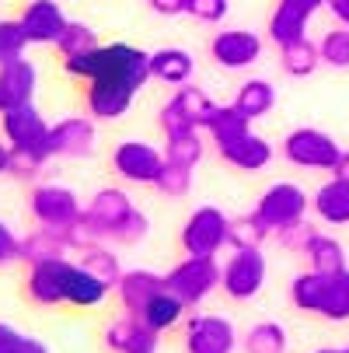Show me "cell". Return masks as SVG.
Here are the masks:
<instances>
[{"mask_svg":"<svg viewBox=\"0 0 349 353\" xmlns=\"http://www.w3.org/2000/svg\"><path fill=\"white\" fill-rule=\"evenodd\" d=\"M112 290H116L112 283H105L102 276H94L81 263H67V280H63L67 305H74V308H94V305H102Z\"/></svg>","mask_w":349,"mask_h":353,"instance_id":"obj_22","label":"cell"},{"mask_svg":"<svg viewBox=\"0 0 349 353\" xmlns=\"http://www.w3.org/2000/svg\"><path fill=\"white\" fill-rule=\"evenodd\" d=\"M84 270H91L94 276H102L105 283H119V276H123V270H119V259H116V252L109 248V245H87V248H81V259H77Z\"/></svg>","mask_w":349,"mask_h":353,"instance_id":"obj_33","label":"cell"},{"mask_svg":"<svg viewBox=\"0 0 349 353\" xmlns=\"http://www.w3.org/2000/svg\"><path fill=\"white\" fill-rule=\"evenodd\" d=\"M154 189H158L161 196H168V199L189 196V192H192V168H182V165H171V161H168Z\"/></svg>","mask_w":349,"mask_h":353,"instance_id":"obj_42","label":"cell"},{"mask_svg":"<svg viewBox=\"0 0 349 353\" xmlns=\"http://www.w3.org/2000/svg\"><path fill=\"white\" fill-rule=\"evenodd\" d=\"M318 63H321V53L308 35L290 42V46H279V67L286 77H308L318 70Z\"/></svg>","mask_w":349,"mask_h":353,"instance_id":"obj_30","label":"cell"},{"mask_svg":"<svg viewBox=\"0 0 349 353\" xmlns=\"http://www.w3.org/2000/svg\"><path fill=\"white\" fill-rule=\"evenodd\" d=\"M342 154V147L335 143V137H328L325 130L315 126H301L290 130L283 140V158L297 168H311V172H332L335 161Z\"/></svg>","mask_w":349,"mask_h":353,"instance_id":"obj_4","label":"cell"},{"mask_svg":"<svg viewBox=\"0 0 349 353\" xmlns=\"http://www.w3.org/2000/svg\"><path fill=\"white\" fill-rule=\"evenodd\" d=\"M321 319L328 322H346L349 319V270L332 276V287H328V301H325V312Z\"/></svg>","mask_w":349,"mask_h":353,"instance_id":"obj_40","label":"cell"},{"mask_svg":"<svg viewBox=\"0 0 349 353\" xmlns=\"http://www.w3.org/2000/svg\"><path fill=\"white\" fill-rule=\"evenodd\" d=\"M308 207H311V199H308V192H304L301 185L276 182V185H269V189L259 196L255 217L269 228V234H276V231L286 228V224L308 221Z\"/></svg>","mask_w":349,"mask_h":353,"instance_id":"obj_5","label":"cell"},{"mask_svg":"<svg viewBox=\"0 0 349 353\" xmlns=\"http://www.w3.org/2000/svg\"><path fill=\"white\" fill-rule=\"evenodd\" d=\"M161 332H154L140 315H119L105 325V350L109 353H158Z\"/></svg>","mask_w":349,"mask_h":353,"instance_id":"obj_16","label":"cell"},{"mask_svg":"<svg viewBox=\"0 0 349 353\" xmlns=\"http://www.w3.org/2000/svg\"><path fill=\"white\" fill-rule=\"evenodd\" d=\"M171 102L199 126V130H210L213 126V119H217V102L203 91V88H195V84H182V88H175V94H171Z\"/></svg>","mask_w":349,"mask_h":353,"instance_id":"obj_26","label":"cell"},{"mask_svg":"<svg viewBox=\"0 0 349 353\" xmlns=\"http://www.w3.org/2000/svg\"><path fill=\"white\" fill-rule=\"evenodd\" d=\"M39 88V70L32 60H14L0 67V112L18 109V105H32V94Z\"/></svg>","mask_w":349,"mask_h":353,"instance_id":"obj_19","label":"cell"},{"mask_svg":"<svg viewBox=\"0 0 349 353\" xmlns=\"http://www.w3.org/2000/svg\"><path fill=\"white\" fill-rule=\"evenodd\" d=\"M28 46L32 42H28V35H25L18 18H0V67L21 60Z\"/></svg>","mask_w":349,"mask_h":353,"instance_id":"obj_36","label":"cell"},{"mask_svg":"<svg viewBox=\"0 0 349 353\" xmlns=\"http://www.w3.org/2000/svg\"><path fill=\"white\" fill-rule=\"evenodd\" d=\"M168 158L165 150L143 143V140H123L112 150V172L133 185H158Z\"/></svg>","mask_w":349,"mask_h":353,"instance_id":"obj_6","label":"cell"},{"mask_svg":"<svg viewBox=\"0 0 349 353\" xmlns=\"http://www.w3.org/2000/svg\"><path fill=\"white\" fill-rule=\"evenodd\" d=\"M21 263V238L11 231L8 221H0V266Z\"/></svg>","mask_w":349,"mask_h":353,"instance_id":"obj_48","label":"cell"},{"mask_svg":"<svg viewBox=\"0 0 349 353\" xmlns=\"http://www.w3.org/2000/svg\"><path fill=\"white\" fill-rule=\"evenodd\" d=\"M192 74H195V60L189 49L165 46V49H154L151 53V77L154 81L182 88V84H192Z\"/></svg>","mask_w":349,"mask_h":353,"instance_id":"obj_23","label":"cell"},{"mask_svg":"<svg viewBox=\"0 0 349 353\" xmlns=\"http://www.w3.org/2000/svg\"><path fill=\"white\" fill-rule=\"evenodd\" d=\"M18 21H21L32 46H56L70 25V18L63 14V8L56 0H28L18 14Z\"/></svg>","mask_w":349,"mask_h":353,"instance_id":"obj_13","label":"cell"},{"mask_svg":"<svg viewBox=\"0 0 349 353\" xmlns=\"http://www.w3.org/2000/svg\"><path fill=\"white\" fill-rule=\"evenodd\" d=\"M318 53H321V63H325V67H332V70H349V28L339 25V28L325 32Z\"/></svg>","mask_w":349,"mask_h":353,"instance_id":"obj_38","label":"cell"},{"mask_svg":"<svg viewBox=\"0 0 349 353\" xmlns=\"http://www.w3.org/2000/svg\"><path fill=\"white\" fill-rule=\"evenodd\" d=\"M328 287L332 280L321 276V273H301V276H293L290 280V301H293V308H301L308 315H321L325 312V301H328Z\"/></svg>","mask_w":349,"mask_h":353,"instance_id":"obj_24","label":"cell"},{"mask_svg":"<svg viewBox=\"0 0 349 353\" xmlns=\"http://www.w3.org/2000/svg\"><path fill=\"white\" fill-rule=\"evenodd\" d=\"M63 70L77 81H129V84H147L151 81V53L129 42H109L98 46L84 57L63 60Z\"/></svg>","mask_w":349,"mask_h":353,"instance_id":"obj_1","label":"cell"},{"mask_svg":"<svg viewBox=\"0 0 349 353\" xmlns=\"http://www.w3.org/2000/svg\"><path fill=\"white\" fill-rule=\"evenodd\" d=\"M227 0H185V14L203 25H220L227 18Z\"/></svg>","mask_w":349,"mask_h":353,"instance_id":"obj_46","label":"cell"},{"mask_svg":"<svg viewBox=\"0 0 349 353\" xmlns=\"http://www.w3.org/2000/svg\"><path fill=\"white\" fill-rule=\"evenodd\" d=\"M158 123H161V133L165 137H182V133H195L199 126L171 102V98H168V102L161 105V116H158Z\"/></svg>","mask_w":349,"mask_h":353,"instance_id":"obj_45","label":"cell"},{"mask_svg":"<svg viewBox=\"0 0 349 353\" xmlns=\"http://www.w3.org/2000/svg\"><path fill=\"white\" fill-rule=\"evenodd\" d=\"M185 256H217L231 245V217L220 207H199L189 214L182 234H178Z\"/></svg>","mask_w":349,"mask_h":353,"instance_id":"obj_3","label":"cell"},{"mask_svg":"<svg viewBox=\"0 0 349 353\" xmlns=\"http://www.w3.org/2000/svg\"><path fill=\"white\" fill-rule=\"evenodd\" d=\"M234 105L255 123V119H262V116L273 112V105H276V88H273L266 77H252V81H244V84L237 88Z\"/></svg>","mask_w":349,"mask_h":353,"instance_id":"obj_27","label":"cell"},{"mask_svg":"<svg viewBox=\"0 0 349 353\" xmlns=\"http://www.w3.org/2000/svg\"><path fill=\"white\" fill-rule=\"evenodd\" d=\"M266 283V256L262 248H234V256L224 263V294L231 301H252Z\"/></svg>","mask_w":349,"mask_h":353,"instance_id":"obj_8","label":"cell"},{"mask_svg":"<svg viewBox=\"0 0 349 353\" xmlns=\"http://www.w3.org/2000/svg\"><path fill=\"white\" fill-rule=\"evenodd\" d=\"M154 14L161 18H175V14H185V0H147Z\"/></svg>","mask_w":349,"mask_h":353,"instance_id":"obj_49","label":"cell"},{"mask_svg":"<svg viewBox=\"0 0 349 353\" xmlns=\"http://www.w3.org/2000/svg\"><path fill=\"white\" fill-rule=\"evenodd\" d=\"M53 259H67V245L49 231V228H35L32 234L21 238V263L25 266H39V263H53Z\"/></svg>","mask_w":349,"mask_h":353,"instance_id":"obj_29","label":"cell"},{"mask_svg":"<svg viewBox=\"0 0 349 353\" xmlns=\"http://www.w3.org/2000/svg\"><path fill=\"white\" fill-rule=\"evenodd\" d=\"M28 214L39 228H67L84 214V207H81L74 189L45 182V185H35L28 192Z\"/></svg>","mask_w":349,"mask_h":353,"instance_id":"obj_7","label":"cell"},{"mask_svg":"<svg viewBox=\"0 0 349 353\" xmlns=\"http://www.w3.org/2000/svg\"><path fill=\"white\" fill-rule=\"evenodd\" d=\"M224 280V266L217 263V256H185L178 266H171L165 273V287L182 297L185 305H199L207 294H213Z\"/></svg>","mask_w":349,"mask_h":353,"instance_id":"obj_2","label":"cell"},{"mask_svg":"<svg viewBox=\"0 0 349 353\" xmlns=\"http://www.w3.org/2000/svg\"><path fill=\"white\" fill-rule=\"evenodd\" d=\"M315 238H318V231H315L308 221H297V224H286V228L276 231V241H279L283 248H290V252H301V256L311 248Z\"/></svg>","mask_w":349,"mask_h":353,"instance_id":"obj_44","label":"cell"},{"mask_svg":"<svg viewBox=\"0 0 349 353\" xmlns=\"http://www.w3.org/2000/svg\"><path fill=\"white\" fill-rule=\"evenodd\" d=\"M315 214L325 221V224H349V182H339V179H328L315 199H311Z\"/></svg>","mask_w":349,"mask_h":353,"instance_id":"obj_25","label":"cell"},{"mask_svg":"<svg viewBox=\"0 0 349 353\" xmlns=\"http://www.w3.org/2000/svg\"><path fill=\"white\" fill-rule=\"evenodd\" d=\"M266 238H269V228L255 217V210L244 217H231V248H259Z\"/></svg>","mask_w":349,"mask_h":353,"instance_id":"obj_37","label":"cell"},{"mask_svg":"<svg viewBox=\"0 0 349 353\" xmlns=\"http://www.w3.org/2000/svg\"><path fill=\"white\" fill-rule=\"evenodd\" d=\"M0 353H49V346L32 332H21L14 325L0 322Z\"/></svg>","mask_w":349,"mask_h":353,"instance_id":"obj_41","label":"cell"},{"mask_svg":"<svg viewBox=\"0 0 349 353\" xmlns=\"http://www.w3.org/2000/svg\"><path fill=\"white\" fill-rule=\"evenodd\" d=\"M165 158L171 165H182V168H195L199 158H203V137L195 133H182V137H165Z\"/></svg>","mask_w":349,"mask_h":353,"instance_id":"obj_35","label":"cell"},{"mask_svg":"<svg viewBox=\"0 0 349 353\" xmlns=\"http://www.w3.org/2000/svg\"><path fill=\"white\" fill-rule=\"evenodd\" d=\"M321 8H328V0H279L273 18H269V25H266V39L273 46H290L297 39H304L308 21Z\"/></svg>","mask_w":349,"mask_h":353,"instance_id":"obj_12","label":"cell"},{"mask_svg":"<svg viewBox=\"0 0 349 353\" xmlns=\"http://www.w3.org/2000/svg\"><path fill=\"white\" fill-rule=\"evenodd\" d=\"M315 353H346V350H332V346H325V350H315Z\"/></svg>","mask_w":349,"mask_h":353,"instance_id":"obj_53","label":"cell"},{"mask_svg":"<svg viewBox=\"0 0 349 353\" xmlns=\"http://www.w3.org/2000/svg\"><path fill=\"white\" fill-rule=\"evenodd\" d=\"M98 46H102V42H98V32H94L91 25H84V21H70L67 32H63L60 42H56V49H60L63 60L84 57V53H91V49H98Z\"/></svg>","mask_w":349,"mask_h":353,"instance_id":"obj_34","label":"cell"},{"mask_svg":"<svg viewBox=\"0 0 349 353\" xmlns=\"http://www.w3.org/2000/svg\"><path fill=\"white\" fill-rule=\"evenodd\" d=\"M140 94V84L129 81H87L84 84V109L98 123H112L126 116Z\"/></svg>","mask_w":349,"mask_h":353,"instance_id":"obj_9","label":"cell"},{"mask_svg":"<svg viewBox=\"0 0 349 353\" xmlns=\"http://www.w3.org/2000/svg\"><path fill=\"white\" fill-rule=\"evenodd\" d=\"M210 57L224 70H248L262 57V35L248 28H224L210 39Z\"/></svg>","mask_w":349,"mask_h":353,"instance_id":"obj_11","label":"cell"},{"mask_svg":"<svg viewBox=\"0 0 349 353\" xmlns=\"http://www.w3.org/2000/svg\"><path fill=\"white\" fill-rule=\"evenodd\" d=\"M161 290H165V276H158L151 270H126L116 283V297L126 315H140Z\"/></svg>","mask_w":349,"mask_h":353,"instance_id":"obj_21","label":"cell"},{"mask_svg":"<svg viewBox=\"0 0 349 353\" xmlns=\"http://www.w3.org/2000/svg\"><path fill=\"white\" fill-rule=\"evenodd\" d=\"M49 126L45 116L35 105H18L0 112V137L11 143V150H45L49 140Z\"/></svg>","mask_w":349,"mask_h":353,"instance_id":"obj_10","label":"cell"},{"mask_svg":"<svg viewBox=\"0 0 349 353\" xmlns=\"http://www.w3.org/2000/svg\"><path fill=\"white\" fill-rule=\"evenodd\" d=\"M185 308H189L185 301H182V297H175V294L165 287V290L151 301V305H147V308L140 312V319H143L147 325H151L154 332H165V329H175V325L182 322Z\"/></svg>","mask_w":349,"mask_h":353,"instance_id":"obj_31","label":"cell"},{"mask_svg":"<svg viewBox=\"0 0 349 353\" xmlns=\"http://www.w3.org/2000/svg\"><path fill=\"white\" fill-rule=\"evenodd\" d=\"M67 263H70V259H53V263L28 266L25 294H28L32 305H39V308H56V305H67V294H63Z\"/></svg>","mask_w":349,"mask_h":353,"instance_id":"obj_18","label":"cell"},{"mask_svg":"<svg viewBox=\"0 0 349 353\" xmlns=\"http://www.w3.org/2000/svg\"><path fill=\"white\" fill-rule=\"evenodd\" d=\"M244 130H252V119H248V116L231 102V105H220V109H217V119H213V126H210V137H213V143H217V140L237 137V133H244Z\"/></svg>","mask_w":349,"mask_h":353,"instance_id":"obj_39","label":"cell"},{"mask_svg":"<svg viewBox=\"0 0 349 353\" xmlns=\"http://www.w3.org/2000/svg\"><path fill=\"white\" fill-rule=\"evenodd\" d=\"M328 14H332L342 28H349V0H328Z\"/></svg>","mask_w":349,"mask_h":353,"instance_id":"obj_50","label":"cell"},{"mask_svg":"<svg viewBox=\"0 0 349 353\" xmlns=\"http://www.w3.org/2000/svg\"><path fill=\"white\" fill-rule=\"evenodd\" d=\"M244 353H283L286 350V329L279 322H259L241 339Z\"/></svg>","mask_w":349,"mask_h":353,"instance_id":"obj_32","label":"cell"},{"mask_svg":"<svg viewBox=\"0 0 349 353\" xmlns=\"http://www.w3.org/2000/svg\"><path fill=\"white\" fill-rule=\"evenodd\" d=\"M213 147H217V154L237 172H259L273 161V143L266 137L252 133V130H244L237 137H227V140H217Z\"/></svg>","mask_w":349,"mask_h":353,"instance_id":"obj_17","label":"cell"},{"mask_svg":"<svg viewBox=\"0 0 349 353\" xmlns=\"http://www.w3.org/2000/svg\"><path fill=\"white\" fill-rule=\"evenodd\" d=\"M346 353H349V346H346Z\"/></svg>","mask_w":349,"mask_h":353,"instance_id":"obj_54","label":"cell"},{"mask_svg":"<svg viewBox=\"0 0 349 353\" xmlns=\"http://www.w3.org/2000/svg\"><path fill=\"white\" fill-rule=\"evenodd\" d=\"M332 179L349 182V150H342V154H339V161H335V168H332Z\"/></svg>","mask_w":349,"mask_h":353,"instance_id":"obj_51","label":"cell"},{"mask_svg":"<svg viewBox=\"0 0 349 353\" xmlns=\"http://www.w3.org/2000/svg\"><path fill=\"white\" fill-rule=\"evenodd\" d=\"M45 161H49L45 150H11V175L21 182H32L42 175Z\"/></svg>","mask_w":349,"mask_h":353,"instance_id":"obj_43","label":"cell"},{"mask_svg":"<svg viewBox=\"0 0 349 353\" xmlns=\"http://www.w3.org/2000/svg\"><path fill=\"white\" fill-rule=\"evenodd\" d=\"M136 207H133V199L123 192V189H98L94 196H91V203L84 207V214H87V221L98 228V234L102 238H112V231L133 214Z\"/></svg>","mask_w":349,"mask_h":353,"instance_id":"obj_20","label":"cell"},{"mask_svg":"<svg viewBox=\"0 0 349 353\" xmlns=\"http://www.w3.org/2000/svg\"><path fill=\"white\" fill-rule=\"evenodd\" d=\"M94 150V123L87 116H67L53 123L45 140L49 158H87Z\"/></svg>","mask_w":349,"mask_h":353,"instance_id":"obj_15","label":"cell"},{"mask_svg":"<svg viewBox=\"0 0 349 353\" xmlns=\"http://www.w3.org/2000/svg\"><path fill=\"white\" fill-rule=\"evenodd\" d=\"M0 175H11V143L0 137Z\"/></svg>","mask_w":349,"mask_h":353,"instance_id":"obj_52","label":"cell"},{"mask_svg":"<svg viewBox=\"0 0 349 353\" xmlns=\"http://www.w3.org/2000/svg\"><path fill=\"white\" fill-rule=\"evenodd\" d=\"M147 228H151V224H147V217L140 214V210H133L116 231H112V241H123V245H136L143 234H147Z\"/></svg>","mask_w":349,"mask_h":353,"instance_id":"obj_47","label":"cell"},{"mask_svg":"<svg viewBox=\"0 0 349 353\" xmlns=\"http://www.w3.org/2000/svg\"><path fill=\"white\" fill-rule=\"evenodd\" d=\"M304 259H308V270H311V273H321V276H328V280L349 270V266H346V248H342L335 238H328V234H318V238L311 241V248L304 252Z\"/></svg>","mask_w":349,"mask_h":353,"instance_id":"obj_28","label":"cell"},{"mask_svg":"<svg viewBox=\"0 0 349 353\" xmlns=\"http://www.w3.org/2000/svg\"><path fill=\"white\" fill-rule=\"evenodd\" d=\"M237 332L220 315H192L185 322V353H234Z\"/></svg>","mask_w":349,"mask_h":353,"instance_id":"obj_14","label":"cell"}]
</instances>
